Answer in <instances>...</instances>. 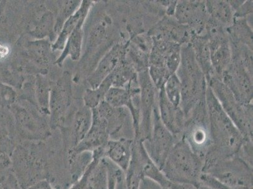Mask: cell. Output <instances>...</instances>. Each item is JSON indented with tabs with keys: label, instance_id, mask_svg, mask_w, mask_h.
I'll return each mask as SVG.
<instances>
[{
	"label": "cell",
	"instance_id": "1",
	"mask_svg": "<svg viewBox=\"0 0 253 189\" xmlns=\"http://www.w3.org/2000/svg\"><path fill=\"white\" fill-rule=\"evenodd\" d=\"M10 158V169L22 189L46 180L45 141L18 142Z\"/></svg>",
	"mask_w": 253,
	"mask_h": 189
},
{
	"label": "cell",
	"instance_id": "2",
	"mask_svg": "<svg viewBox=\"0 0 253 189\" xmlns=\"http://www.w3.org/2000/svg\"><path fill=\"white\" fill-rule=\"evenodd\" d=\"M204 160L183 139L176 142L162 168L172 183L198 184L203 174Z\"/></svg>",
	"mask_w": 253,
	"mask_h": 189
},
{
	"label": "cell",
	"instance_id": "3",
	"mask_svg": "<svg viewBox=\"0 0 253 189\" xmlns=\"http://www.w3.org/2000/svg\"><path fill=\"white\" fill-rule=\"evenodd\" d=\"M204 173L214 177L230 188L253 189V165L238 155L217 161Z\"/></svg>",
	"mask_w": 253,
	"mask_h": 189
},
{
	"label": "cell",
	"instance_id": "4",
	"mask_svg": "<svg viewBox=\"0 0 253 189\" xmlns=\"http://www.w3.org/2000/svg\"><path fill=\"white\" fill-rule=\"evenodd\" d=\"M14 120L18 142H42L52 136L49 122L21 106L15 107Z\"/></svg>",
	"mask_w": 253,
	"mask_h": 189
},
{
	"label": "cell",
	"instance_id": "5",
	"mask_svg": "<svg viewBox=\"0 0 253 189\" xmlns=\"http://www.w3.org/2000/svg\"><path fill=\"white\" fill-rule=\"evenodd\" d=\"M71 85L68 74L51 88L49 99V126L52 131L61 128L66 123V113L71 104Z\"/></svg>",
	"mask_w": 253,
	"mask_h": 189
},
{
	"label": "cell",
	"instance_id": "6",
	"mask_svg": "<svg viewBox=\"0 0 253 189\" xmlns=\"http://www.w3.org/2000/svg\"><path fill=\"white\" fill-rule=\"evenodd\" d=\"M92 110L84 105L75 113L70 124L59 129L64 149L67 153L77 146L90 129Z\"/></svg>",
	"mask_w": 253,
	"mask_h": 189
},
{
	"label": "cell",
	"instance_id": "7",
	"mask_svg": "<svg viewBox=\"0 0 253 189\" xmlns=\"http://www.w3.org/2000/svg\"><path fill=\"white\" fill-rule=\"evenodd\" d=\"M174 136L163 124L161 118L156 117L152 128L148 151L154 162L162 170L166 160L175 144Z\"/></svg>",
	"mask_w": 253,
	"mask_h": 189
},
{
	"label": "cell",
	"instance_id": "8",
	"mask_svg": "<svg viewBox=\"0 0 253 189\" xmlns=\"http://www.w3.org/2000/svg\"><path fill=\"white\" fill-rule=\"evenodd\" d=\"M108 171L103 149L93 153V160L84 174L69 189H107Z\"/></svg>",
	"mask_w": 253,
	"mask_h": 189
},
{
	"label": "cell",
	"instance_id": "9",
	"mask_svg": "<svg viewBox=\"0 0 253 189\" xmlns=\"http://www.w3.org/2000/svg\"><path fill=\"white\" fill-rule=\"evenodd\" d=\"M110 139L108 124L104 119L92 110V124L84 138L73 150L68 154L102 150Z\"/></svg>",
	"mask_w": 253,
	"mask_h": 189
},
{
	"label": "cell",
	"instance_id": "10",
	"mask_svg": "<svg viewBox=\"0 0 253 189\" xmlns=\"http://www.w3.org/2000/svg\"><path fill=\"white\" fill-rule=\"evenodd\" d=\"M183 131V139L192 150L204 160L211 145L210 128L204 120L195 119L185 124Z\"/></svg>",
	"mask_w": 253,
	"mask_h": 189
},
{
	"label": "cell",
	"instance_id": "11",
	"mask_svg": "<svg viewBox=\"0 0 253 189\" xmlns=\"http://www.w3.org/2000/svg\"><path fill=\"white\" fill-rule=\"evenodd\" d=\"M126 53V46L116 45L105 55L98 64L95 70L88 78L91 89H96L117 67L124 63Z\"/></svg>",
	"mask_w": 253,
	"mask_h": 189
},
{
	"label": "cell",
	"instance_id": "12",
	"mask_svg": "<svg viewBox=\"0 0 253 189\" xmlns=\"http://www.w3.org/2000/svg\"><path fill=\"white\" fill-rule=\"evenodd\" d=\"M133 146L134 140L126 138L110 139L103 149V157L125 173L132 158Z\"/></svg>",
	"mask_w": 253,
	"mask_h": 189
},
{
	"label": "cell",
	"instance_id": "13",
	"mask_svg": "<svg viewBox=\"0 0 253 189\" xmlns=\"http://www.w3.org/2000/svg\"><path fill=\"white\" fill-rule=\"evenodd\" d=\"M134 143L144 179L152 180L162 189H169L171 182L168 180L162 170L149 156L144 142L141 140H134Z\"/></svg>",
	"mask_w": 253,
	"mask_h": 189
},
{
	"label": "cell",
	"instance_id": "14",
	"mask_svg": "<svg viewBox=\"0 0 253 189\" xmlns=\"http://www.w3.org/2000/svg\"><path fill=\"white\" fill-rule=\"evenodd\" d=\"M161 120L174 136L183 132L185 128L183 115L168 100L164 91L161 93Z\"/></svg>",
	"mask_w": 253,
	"mask_h": 189
},
{
	"label": "cell",
	"instance_id": "15",
	"mask_svg": "<svg viewBox=\"0 0 253 189\" xmlns=\"http://www.w3.org/2000/svg\"><path fill=\"white\" fill-rule=\"evenodd\" d=\"M91 1H83L81 5L72 16L64 23L63 27L57 37L56 41L52 45V52L63 50L66 41L77 27L82 18L86 17L92 5Z\"/></svg>",
	"mask_w": 253,
	"mask_h": 189
},
{
	"label": "cell",
	"instance_id": "16",
	"mask_svg": "<svg viewBox=\"0 0 253 189\" xmlns=\"http://www.w3.org/2000/svg\"><path fill=\"white\" fill-rule=\"evenodd\" d=\"M86 18L84 17L80 20L77 27L71 34V35L69 36L62 54L60 55L58 59L55 62L59 66L62 65L64 59L68 56H70L71 59L73 61H77L80 59L82 53L83 38H84V30H83L84 28H83V27H84Z\"/></svg>",
	"mask_w": 253,
	"mask_h": 189
},
{
	"label": "cell",
	"instance_id": "17",
	"mask_svg": "<svg viewBox=\"0 0 253 189\" xmlns=\"http://www.w3.org/2000/svg\"><path fill=\"white\" fill-rule=\"evenodd\" d=\"M52 45L46 40L30 43L27 46V53L30 58L42 68H47L52 60Z\"/></svg>",
	"mask_w": 253,
	"mask_h": 189
},
{
	"label": "cell",
	"instance_id": "18",
	"mask_svg": "<svg viewBox=\"0 0 253 189\" xmlns=\"http://www.w3.org/2000/svg\"><path fill=\"white\" fill-rule=\"evenodd\" d=\"M144 179L134 140L132 158L127 170L124 173L125 189H140L141 182Z\"/></svg>",
	"mask_w": 253,
	"mask_h": 189
},
{
	"label": "cell",
	"instance_id": "19",
	"mask_svg": "<svg viewBox=\"0 0 253 189\" xmlns=\"http://www.w3.org/2000/svg\"><path fill=\"white\" fill-rule=\"evenodd\" d=\"M68 156L71 179L73 184L84 174L93 160V153L83 152L78 154H68Z\"/></svg>",
	"mask_w": 253,
	"mask_h": 189
},
{
	"label": "cell",
	"instance_id": "20",
	"mask_svg": "<svg viewBox=\"0 0 253 189\" xmlns=\"http://www.w3.org/2000/svg\"><path fill=\"white\" fill-rule=\"evenodd\" d=\"M112 87V78L109 75L96 89L86 90L84 97V105L91 109L97 107L105 100L106 94Z\"/></svg>",
	"mask_w": 253,
	"mask_h": 189
},
{
	"label": "cell",
	"instance_id": "21",
	"mask_svg": "<svg viewBox=\"0 0 253 189\" xmlns=\"http://www.w3.org/2000/svg\"><path fill=\"white\" fill-rule=\"evenodd\" d=\"M50 88L49 82L42 76L38 75L35 84V95L39 110L42 115L49 116Z\"/></svg>",
	"mask_w": 253,
	"mask_h": 189
},
{
	"label": "cell",
	"instance_id": "22",
	"mask_svg": "<svg viewBox=\"0 0 253 189\" xmlns=\"http://www.w3.org/2000/svg\"><path fill=\"white\" fill-rule=\"evenodd\" d=\"M131 91L126 88H110L105 97L106 102L114 108L131 105Z\"/></svg>",
	"mask_w": 253,
	"mask_h": 189
},
{
	"label": "cell",
	"instance_id": "23",
	"mask_svg": "<svg viewBox=\"0 0 253 189\" xmlns=\"http://www.w3.org/2000/svg\"><path fill=\"white\" fill-rule=\"evenodd\" d=\"M81 1H65L61 3L58 15L54 24V35L58 36L64 23L72 16L81 5Z\"/></svg>",
	"mask_w": 253,
	"mask_h": 189
},
{
	"label": "cell",
	"instance_id": "24",
	"mask_svg": "<svg viewBox=\"0 0 253 189\" xmlns=\"http://www.w3.org/2000/svg\"><path fill=\"white\" fill-rule=\"evenodd\" d=\"M165 94L169 102L178 107L181 98V84L176 75L172 74L165 84Z\"/></svg>",
	"mask_w": 253,
	"mask_h": 189
},
{
	"label": "cell",
	"instance_id": "25",
	"mask_svg": "<svg viewBox=\"0 0 253 189\" xmlns=\"http://www.w3.org/2000/svg\"><path fill=\"white\" fill-rule=\"evenodd\" d=\"M54 21L51 13H47L43 16L42 19L37 26L35 30L32 32V34L38 39H43L50 34H54Z\"/></svg>",
	"mask_w": 253,
	"mask_h": 189
},
{
	"label": "cell",
	"instance_id": "26",
	"mask_svg": "<svg viewBox=\"0 0 253 189\" xmlns=\"http://www.w3.org/2000/svg\"><path fill=\"white\" fill-rule=\"evenodd\" d=\"M17 99V93L12 87L0 82V107L12 105Z\"/></svg>",
	"mask_w": 253,
	"mask_h": 189
},
{
	"label": "cell",
	"instance_id": "27",
	"mask_svg": "<svg viewBox=\"0 0 253 189\" xmlns=\"http://www.w3.org/2000/svg\"><path fill=\"white\" fill-rule=\"evenodd\" d=\"M150 73L152 79L158 87H162L171 75L165 67L153 65L151 67Z\"/></svg>",
	"mask_w": 253,
	"mask_h": 189
},
{
	"label": "cell",
	"instance_id": "28",
	"mask_svg": "<svg viewBox=\"0 0 253 189\" xmlns=\"http://www.w3.org/2000/svg\"><path fill=\"white\" fill-rule=\"evenodd\" d=\"M200 183L211 189H236L230 188L222 182L218 181L211 175L203 173L200 179Z\"/></svg>",
	"mask_w": 253,
	"mask_h": 189
},
{
	"label": "cell",
	"instance_id": "29",
	"mask_svg": "<svg viewBox=\"0 0 253 189\" xmlns=\"http://www.w3.org/2000/svg\"><path fill=\"white\" fill-rule=\"evenodd\" d=\"M213 13L216 17L221 20H229L231 11H230L228 6L225 5L224 3H216L213 7Z\"/></svg>",
	"mask_w": 253,
	"mask_h": 189
},
{
	"label": "cell",
	"instance_id": "30",
	"mask_svg": "<svg viewBox=\"0 0 253 189\" xmlns=\"http://www.w3.org/2000/svg\"><path fill=\"white\" fill-rule=\"evenodd\" d=\"M169 189H211L201 183L198 184H178L172 183Z\"/></svg>",
	"mask_w": 253,
	"mask_h": 189
},
{
	"label": "cell",
	"instance_id": "31",
	"mask_svg": "<svg viewBox=\"0 0 253 189\" xmlns=\"http://www.w3.org/2000/svg\"><path fill=\"white\" fill-rule=\"evenodd\" d=\"M26 189H54L53 188L51 184L49 182L46 181V180H43V181H39L37 183L33 184L31 186H29L28 188Z\"/></svg>",
	"mask_w": 253,
	"mask_h": 189
},
{
	"label": "cell",
	"instance_id": "32",
	"mask_svg": "<svg viewBox=\"0 0 253 189\" xmlns=\"http://www.w3.org/2000/svg\"><path fill=\"white\" fill-rule=\"evenodd\" d=\"M10 54V47L7 45H4V44H0V61L7 58Z\"/></svg>",
	"mask_w": 253,
	"mask_h": 189
},
{
	"label": "cell",
	"instance_id": "33",
	"mask_svg": "<svg viewBox=\"0 0 253 189\" xmlns=\"http://www.w3.org/2000/svg\"></svg>",
	"mask_w": 253,
	"mask_h": 189
}]
</instances>
